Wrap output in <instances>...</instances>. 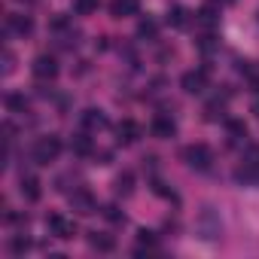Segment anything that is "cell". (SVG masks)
Here are the masks:
<instances>
[{
  "mask_svg": "<svg viewBox=\"0 0 259 259\" xmlns=\"http://www.w3.org/2000/svg\"><path fill=\"white\" fill-rule=\"evenodd\" d=\"M183 162L189 165V168H195V171H207L210 168V162H213V150L207 147V144H189V147H183Z\"/></svg>",
  "mask_w": 259,
  "mask_h": 259,
  "instance_id": "cell-1",
  "label": "cell"
},
{
  "mask_svg": "<svg viewBox=\"0 0 259 259\" xmlns=\"http://www.w3.org/2000/svg\"><path fill=\"white\" fill-rule=\"evenodd\" d=\"M58 153H61V138H58V135L37 138V144H34V162H37V165H49V162H55Z\"/></svg>",
  "mask_w": 259,
  "mask_h": 259,
  "instance_id": "cell-2",
  "label": "cell"
},
{
  "mask_svg": "<svg viewBox=\"0 0 259 259\" xmlns=\"http://www.w3.org/2000/svg\"><path fill=\"white\" fill-rule=\"evenodd\" d=\"M46 226H49V235L58 238V241H70V238L76 235V223H73L70 217H64V213L46 217Z\"/></svg>",
  "mask_w": 259,
  "mask_h": 259,
  "instance_id": "cell-3",
  "label": "cell"
},
{
  "mask_svg": "<svg viewBox=\"0 0 259 259\" xmlns=\"http://www.w3.org/2000/svg\"><path fill=\"white\" fill-rule=\"evenodd\" d=\"M67 201H70V210L79 213V217H89V213L98 210V201H95V195H92L89 189H73Z\"/></svg>",
  "mask_w": 259,
  "mask_h": 259,
  "instance_id": "cell-4",
  "label": "cell"
},
{
  "mask_svg": "<svg viewBox=\"0 0 259 259\" xmlns=\"http://www.w3.org/2000/svg\"><path fill=\"white\" fill-rule=\"evenodd\" d=\"M31 70H34V76L37 79H55L58 76V61L52 58V55H37L34 58V64H31Z\"/></svg>",
  "mask_w": 259,
  "mask_h": 259,
  "instance_id": "cell-5",
  "label": "cell"
},
{
  "mask_svg": "<svg viewBox=\"0 0 259 259\" xmlns=\"http://www.w3.org/2000/svg\"><path fill=\"white\" fill-rule=\"evenodd\" d=\"M150 135H153V138H159V141H168V138H174V135H177V122H174L171 116L159 113V116L153 119V125H150Z\"/></svg>",
  "mask_w": 259,
  "mask_h": 259,
  "instance_id": "cell-6",
  "label": "cell"
},
{
  "mask_svg": "<svg viewBox=\"0 0 259 259\" xmlns=\"http://www.w3.org/2000/svg\"><path fill=\"white\" fill-rule=\"evenodd\" d=\"M180 85H183V92H189V95L204 92V85H207V70H186V73L180 76Z\"/></svg>",
  "mask_w": 259,
  "mask_h": 259,
  "instance_id": "cell-7",
  "label": "cell"
},
{
  "mask_svg": "<svg viewBox=\"0 0 259 259\" xmlns=\"http://www.w3.org/2000/svg\"><path fill=\"white\" fill-rule=\"evenodd\" d=\"M138 138H141V125H138L135 119H122V122L116 125V141H119V144L128 147V144H135Z\"/></svg>",
  "mask_w": 259,
  "mask_h": 259,
  "instance_id": "cell-8",
  "label": "cell"
},
{
  "mask_svg": "<svg viewBox=\"0 0 259 259\" xmlns=\"http://www.w3.org/2000/svg\"><path fill=\"white\" fill-rule=\"evenodd\" d=\"M110 16L113 19H128V16H138L141 13V0H110Z\"/></svg>",
  "mask_w": 259,
  "mask_h": 259,
  "instance_id": "cell-9",
  "label": "cell"
},
{
  "mask_svg": "<svg viewBox=\"0 0 259 259\" xmlns=\"http://www.w3.org/2000/svg\"><path fill=\"white\" fill-rule=\"evenodd\" d=\"M7 28L25 37V34H31V31H34V19H31V16H25V13H16V16H7Z\"/></svg>",
  "mask_w": 259,
  "mask_h": 259,
  "instance_id": "cell-10",
  "label": "cell"
},
{
  "mask_svg": "<svg viewBox=\"0 0 259 259\" xmlns=\"http://www.w3.org/2000/svg\"><path fill=\"white\" fill-rule=\"evenodd\" d=\"M89 247L98 250V253H110V250H116V238L107 235V232H92L89 235Z\"/></svg>",
  "mask_w": 259,
  "mask_h": 259,
  "instance_id": "cell-11",
  "label": "cell"
},
{
  "mask_svg": "<svg viewBox=\"0 0 259 259\" xmlns=\"http://www.w3.org/2000/svg\"><path fill=\"white\" fill-rule=\"evenodd\" d=\"M22 195H25L28 201H40V195H43L40 180H37V177H22Z\"/></svg>",
  "mask_w": 259,
  "mask_h": 259,
  "instance_id": "cell-12",
  "label": "cell"
},
{
  "mask_svg": "<svg viewBox=\"0 0 259 259\" xmlns=\"http://www.w3.org/2000/svg\"><path fill=\"white\" fill-rule=\"evenodd\" d=\"M113 189H116V195H132V192H135V174H132V171L119 174L116 183H113Z\"/></svg>",
  "mask_w": 259,
  "mask_h": 259,
  "instance_id": "cell-13",
  "label": "cell"
},
{
  "mask_svg": "<svg viewBox=\"0 0 259 259\" xmlns=\"http://www.w3.org/2000/svg\"><path fill=\"white\" fill-rule=\"evenodd\" d=\"M156 244H159V235H156V232H150V229H141V232H138V250H135V253L156 250Z\"/></svg>",
  "mask_w": 259,
  "mask_h": 259,
  "instance_id": "cell-14",
  "label": "cell"
},
{
  "mask_svg": "<svg viewBox=\"0 0 259 259\" xmlns=\"http://www.w3.org/2000/svg\"><path fill=\"white\" fill-rule=\"evenodd\" d=\"M4 104H7L10 113H25V110H28V98L19 95V92H10V95L4 98Z\"/></svg>",
  "mask_w": 259,
  "mask_h": 259,
  "instance_id": "cell-15",
  "label": "cell"
},
{
  "mask_svg": "<svg viewBox=\"0 0 259 259\" xmlns=\"http://www.w3.org/2000/svg\"><path fill=\"white\" fill-rule=\"evenodd\" d=\"M82 125L85 128H107V116L101 110H85L82 113Z\"/></svg>",
  "mask_w": 259,
  "mask_h": 259,
  "instance_id": "cell-16",
  "label": "cell"
},
{
  "mask_svg": "<svg viewBox=\"0 0 259 259\" xmlns=\"http://www.w3.org/2000/svg\"><path fill=\"white\" fill-rule=\"evenodd\" d=\"M70 150H73L76 156H92L95 144H92V138H85V135H76V138L70 141Z\"/></svg>",
  "mask_w": 259,
  "mask_h": 259,
  "instance_id": "cell-17",
  "label": "cell"
},
{
  "mask_svg": "<svg viewBox=\"0 0 259 259\" xmlns=\"http://www.w3.org/2000/svg\"><path fill=\"white\" fill-rule=\"evenodd\" d=\"M235 180L238 183H259V168H253V165H241L238 171H235Z\"/></svg>",
  "mask_w": 259,
  "mask_h": 259,
  "instance_id": "cell-18",
  "label": "cell"
},
{
  "mask_svg": "<svg viewBox=\"0 0 259 259\" xmlns=\"http://www.w3.org/2000/svg\"><path fill=\"white\" fill-rule=\"evenodd\" d=\"M223 113H226V104H223V101H210V104L204 107V119H207V122L223 119Z\"/></svg>",
  "mask_w": 259,
  "mask_h": 259,
  "instance_id": "cell-19",
  "label": "cell"
},
{
  "mask_svg": "<svg viewBox=\"0 0 259 259\" xmlns=\"http://www.w3.org/2000/svg\"><path fill=\"white\" fill-rule=\"evenodd\" d=\"M217 16H220V13H217V7H210V4L198 10V22H201L204 28H210V25H217Z\"/></svg>",
  "mask_w": 259,
  "mask_h": 259,
  "instance_id": "cell-20",
  "label": "cell"
},
{
  "mask_svg": "<svg viewBox=\"0 0 259 259\" xmlns=\"http://www.w3.org/2000/svg\"><path fill=\"white\" fill-rule=\"evenodd\" d=\"M159 34V25L153 22V19H147V22H141L138 25V37H144V40H153Z\"/></svg>",
  "mask_w": 259,
  "mask_h": 259,
  "instance_id": "cell-21",
  "label": "cell"
},
{
  "mask_svg": "<svg viewBox=\"0 0 259 259\" xmlns=\"http://www.w3.org/2000/svg\"><path fill=\"white\" fill-rule=\"evenodd\" d=\"M31 250V241L25 238V235H16L13 241H10V253H16V256H22V253H28Z\"/></svg>",
  "mask_w": 259,
  "mask_h": 259,
  "instance_id": "cell-22",
  "label": "cell"
},
{
  "mask_svg": "<svg viewBox=\"0 0 259 259\" xmlns=\"http://www.w3.org/2000/svg\"><path fill=\"white\" fill-rule=\"evenodd\" d=\"M186 16H189V13H186L183 7H174V10L168 13V25H174V28H183V25H186Z\"/></svg>",
  "mask_w": 259,
  "mask_h": 259,
  "instance_id": "cell-23",
  "label": "cell"
},
{
  "mask_svg": "<svg viewBox=\"0 0 259 259\" xmlns=\"http://www.w3.org/2000/svg\"><path fill=\"white\" fill-rule=\"evenodd\" d=\"M73 10H76L79 16H92V13L98 10V0H73Z\"/></svg>",
  "mask_w": 259,
  "mask_h": 259,
  "instance_id": "cell-24",
  "label": "cell"
},
{
  "mask_svg": "<svg viewBox=\"0 0 259 259\" xmlns=\"http://www.w3.org/2000/svg\"><path fill=\"white\" fill-rule=\"evenodd\" d=\"M226 128H229V135H232V141H241V138L247 135V125H244V122H238V119H232V122H229Z\"/></svg>",
  "mask_w": 259,
  "mask_h": 259,
  "instance_id": "cell-25",
  "label": "cell"
},
{
  "mask_svg": "<svg viewBox=\"0 0 259 259\" xmlns=\"http://www.w3.org/2000/svg\"><path fill=\"white\" fill-rule=\"evenodd\" d=\"M101 213H104V220H110V223H125V213H122L116 204H107Z\"/></svg>",
  "mask_w": 259,
  "mask_h": 259,
  "instance_id": "cell-26",
  "label": "cell"
},
{
  "mask_svg": "<svg viewBox=\"0 0 259 259\" xmlns=\"http://www.w3.org/2000/svg\"><path fill=\"white\" fill-rule=\"evenodd\" d=\"M244 162H247V165H253V168H259V147H256V144H253V147H247Z\"/></svg>",
  "mask_w": 259,
  "mask_h": 259,
  "instance_id": "cell-27",
  "label": "cell"
},
{
  "mask_svg": "<svg viewBox=\"0 0 259 259\" xmlns=\"http://www.w3.org/2000/svg\"><path fill=\"white\" fill-rule=\"evenodd\" d=\"M70 25V19L67 16H58V19H52V31H64Z\"/></svg>",
  "mask_w": 259,
  "mask_h": 259,
  "instance_id": "cell-28",
  "label": "cell"
},
{
  "mask_svg": "<svg viewBox=\"0 0 259 259\" xmlns=\"http://www.w3.org/2000/svg\"><path fill=\"white\" fill-rule=\"evenodd\" d=\"M4 220H7V223H25V217H22V213H16V210H7V213H4Z\"/></svg>",
  "mask_w": 259,
  "mask_h": 259,
  "instance_id": "cell-29",
  "label": "cell"
},
{
  "mask_svg": "<svg viewBox=\"0 0 259 259\" xmlns=\"http://www.w3.org/2000/svg\"><path fill=\"white\" fill-rule=\"evenodd\" d=\"M13 61H16L13 52H7V55H4V73H13Z\"/></svg>",
  "mask_w": 259,
  "mask_h": 259,
  "instance_id": "cell-30",
  "label": "cell"
},
{
  "mask_svg": "<svg viewBox=\"0 0 259 259\" xmlns=\"http://www.w3.org/2000/svg\"><path fill=\"white\" fill-rule=\"evenodd\" d=\"M250 85H253V92H256V95H259V76H256V73H253V76H250Z\"/></svg>",
  "mask_w": 259,
  "mask_h": 259,
  "instance_id": "cell-31",
  "label": "cell"
},
{
  "mask_svg": "<svg viewBox=\"0 0 259 259\" xmlns=\"http://www.w3.org/2000/svg\"><path fill=\"white\" fill-rule=\"evenodd\" d=\"M226 4H232V0H226Z\"/></svg>",
  "mask_w": 259,
  "mask_h": 259,
  "instance_id": "cell-32",
  "label": "cell"
}]
</instances>
